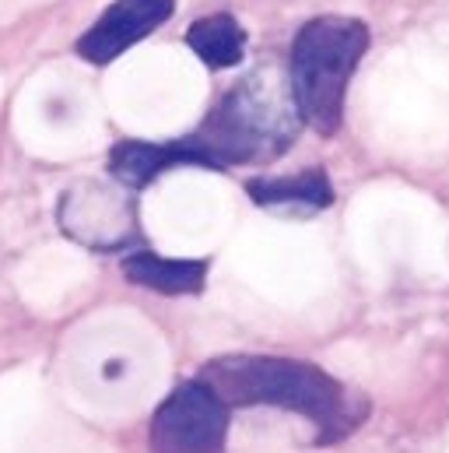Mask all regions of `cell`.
Segmentation results:
<instances>
[{"label": "cell", "mask_w": 449, "mask_h": 453, "mask_svg": "<svg viewBox=\"0 0 449 453\" xmlns=\"http://www.w3.org/2000/svg\"><path fill=\"white\" fill-rule=\"evenodd\" d=\"M302 116L295 96L263 78L239 81L222 103L204 116V123L176 141H123L110 151V173L130 190L148 187L169 169L201 165V169H228V165H267L285 155L295 141Z\"/></svg>", "instance_id": "obj_1"}, {"label": "cell", "mask_w": 449, "mask_h": 453, "mask_svg": "<svg viewBox=\"0 0 449 453\" xmlns=\"http://www.w3.org/2000/svg\"><path fill=\"white\" fill-rule=\"evenodd\" d=\"M197 380H204L228 408H285L309 418L320 429V443L344 440L358 418L361 404L347 394L316 362L281 358V355H222L201 365Z\"/></svg>", "instance_id": "obj_2"}, {"label": "cell", "mask_w": 449, "mask_h": 453, "mask_svg": "<svg viewBox=\"0 0 449 453\" xmlns=\"http://www.w3.org/2000/svg\"><path fill=\"white\" fill-rule=\"evenodd\" d=\"M369 50V28L358 18L323 14L299 28L292 42V96L302 123L331 137L344 119L347 81Z\"/></svg>", "instance_id": "obj_3"}, {"label": "cell", "mask_w": 449, "mask_h": 453, "mask_svg": "<svg viewBox=\"0 0 449 453\" xmlns=\"http://www.w3.org/2000/svg\"><path fill=\"white\" fill-rule=\"evenodd\" d=\"M228 404L204 383H179L151 415V453H224L228 443Z\"/></svg>", "instance_id": "obj_4"}, {"label": "cell", "mask_w": 449, "mask_h": 453, "mask_svg": "<svg viewBox=\"0 0 449 453\" xmlns=\"http://www.w3.org/2000/svg\"><path fill=\"white\" fill-rule=\"evenodd\" d=\"M176 11V0H116L103 11V18L78 39V57L88 64H112L133 42L165 25Z\"/></svg>", "instance_id": "obj_5"}, {"label": "cell", "mask_w": 449, "mask_h": 453, "mask_svg": "<svg viewBox=\"0 0 449 453\" xmlns=\"http://www.w3.org/2000/svg\"><path fill=\"white\" fill-rule=\"evenodd\" d=\"M123 274L130 285L162 292V296H197L208 281V260H169L151 250L123 257Z\"/></svg>", "instance_id": "obj_6"}, {"label": "cell", "mask_w": 449, "mask_h": 453, "mask_svg": "<svg viewBox=\"0 0 449 453\" xmlns=\"http://www.w3.org/2000/svg\"><path fill=\"white\" fill-rule=\"evenodd\" d=\"M246 194L253 204L263 208H302V211H320L334 204V187L331 176L316 169H302L295 176H260L246 183Z\"/></svg>", "instance_id": "obj_7"}, {"label": "cell", "mask_w": 449, "mask_h": 453, "mask_svg": "<svg viewBox=\"0 0 449 453\" xmlns=\"http://www.w3.org/2000/svg\"><path fill=\"white\" fill-rule=\"evenodd\" d=\"M186 46L211 67L224 71L246 57V32L232 14H208L186 28Z\"/></svg>", "instance_id": "obj_8"}]
</instances>
